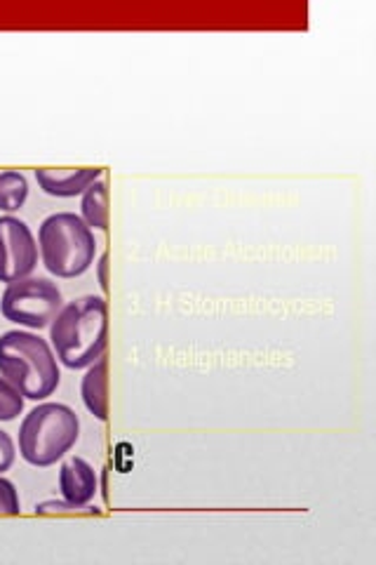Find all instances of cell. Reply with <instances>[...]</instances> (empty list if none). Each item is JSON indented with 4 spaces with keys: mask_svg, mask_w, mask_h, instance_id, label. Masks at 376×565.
<instances>
[{
    "mask_svg": "<svg viewBox=\"0 0 376 565\" xmlns=\"http://www.w3.org/2000/svg\"><path fill=\"white\" fill-rule=\"evenodd\" d=\"M43 193L52 199L83 196L89 184L104 177L101 168H39L33 172Z\"/></svg>",
    "mask_w": 376,
    "mask_h": 565,
    "instance_id": "obj_8",
    "label": "cell"
},
{
    "mask_svg": "<svg viewBox=\"0 0 376 565\" xmlns=\"http://www.w3.org/2000/svg\"><path fill=\"white\" fill-rule=\"evenodd\" d=\"M14 459H17V440L8 431L0 429V473L12 469Z\"/></svg>",
    "mask_w": 376,
    "mask_h": 565,
    "instance_id": "obj_14",
    "label": "cell"
},
{
    "mask_svg": "<svg viewBox=\"0 0 376 565\" xmlns=\"http://www.w3.org/2000/svg\"><path fill=\"white\" fill-rule=\"evenodd\" d=\"M24 396L20 388L0 375V422H14L24 413Z\"/></svg>",
    "mask_w": 376,
    "mask_h": 565,
    "instance_id": "obj_12",
    "label": "cell"
},
{
    "mask_svg": "<svg viewBox=\"0 0 376 565\" xmlns=\"http://www.w3.org/2000/svg\"><path fill=\"white\" fill-rule=\"evenodd\" d=\"M109 182H106L104 177L95 184H89L80 196L78 215L93 232H106V228H109Z\"/></svg>",
    "mask_w": 376,
    "mask_h": 565,
    "instance_id": "obj_10",
    "label": "cell"
},
{
    "mask_svg": "<svg viewBox=\"0 0 376 565\" xmlns=\"http://www.w3.org/2000/svg\"><path fill=\"white\" fill-rule=\"evenodd\" d=\"M22 514V500L17 486L0 473V516H20Z\"/></svg>",
    "mask_w": 376,
    "mask_h": 565,
    "instance_id": "obj_13",
    "label": "cell"
},
{
    "mask_svg": "<svg viewBox=\"0 0 376 565\" xmlns=\"http://www.w3.org/2000/svg\"><path fill=\"white\" fill-rule=\"evenodd\" d=\"M62 307L64 297L57 282L41 276L8 282L3 295H0V313L6 321L33 332L50 328L52 318L60 313Z\"/></svg>",
    "mask_w": 376,
    "mask_h": 565,
    "instance_id": "obj_5",
    "label": "cell"
},
{
    "mask_svg": "<svg viewBox=\"0 0 376 565\" xmlns=\"http://www.w3.org/2000/svg\"><path fill=\"white\" fill-rule=\"evenodd\" d=\"M80 398L87 413L99 422L109 419V356L95 361L85 367L80 380Z\"/></svg>",
    "mask_w": 376,
    "mask_h": 565,
    "instance_id": "obj_9",
    "label": "cell"
},
{
    "mask_svg": "<svg viewBox=\"0 0 376 565\" xmlns=\"http://www.w3.org/2000/svg\"><path fill=\"white\" fill-rule=\"evenodd\" d=\"M47 330L60 365L85 370L109 351V302L101 295L76 297L64 302Z\"/></svg>",
    "mask_w": 376,
    "mask_h": 565,
    "instance_id": "obj_1",
    "label": "cell"
},
{
    "mask_svg": "<svg viewBox=\"0 0 376 565\" xmlns=\"http://www.w3.org/2000/svg\"><path fill=\"white\" fill-rule=\"evenodd\" d=\"M83 509L71 507L66 500H47L35 507V514H80Z\"/></svg>",
    "mask_w": 376,
    "mask_h": 565,
    "instance_id": "obj_15",
    "label": "cell"
},
{
    "mask_svg": "<svg viewBox=\"0 0 376 565\" xmlns=\"http://www.w3.org/2000/svg\"><path fill=\"white\" fill-rule=\"evenodd\" d=\"M29 201V180L20 170H3L0 172V212L3 215H14Z\"/></svg>",
    "mask_w": 376,
    "mask_h": 565,
    "instance_id": "obj_11",
    "label": "cell"
},
{
    "mask_svg": "<svg viewBox=\"0 0 376 565\" xmlns=\"http://www.w3.org/2000/svg\"><path fill=\"white\" fill-rule=\"evenodd\" d=\"M109 253H104V255H99V259H97V264H95V271H97V282H99V288L104 290V295H109Z\"/></svg>",
    "mask_w": 376,
    "mask_h": 565,
    "instance_id": "obj_16",
    "label": "cell"
},
{
    "mask_svg": "<svg viewBox=\"0 0 376 565\" xmlns=\"http://www.w3.org/2000/svg\"><path fill=\"white\" fill-rule=\"evenodd\" d=\"M99 490V479L95 467L80 455H71L62 459L60 467V494L71 507L89 509Z\"/></svg>",
    "mask_w": 376,
    "mask_h": 565,
    "instance_id": "obj_7",
    "label": "cell"
},
{
    "mask_svg": "<svg viewBox=\"0 0 376 565\" xmlns=\"http://www.w3.org/2000/svg\"><path fill=\"white\" fill-rule=\"evenodd\" d=\"M0 375L29 401L50 398L62 382L60 361L50 340L22 328L0 334Z\"/></svg>",
    "mask_w": 376,
    "mask_h": 565,
    "instance_id": "obj_2",
    "label": "cell"
},
{
    "mask_svg": "<svg viewBox=\"0 0 376 565\" xmlns=\"http://www.w3.org/2000/svg\"><path fill=\"white\" fill-rule=\"evenodd\" d=\"M41 262L39 238L17 215H0V282H17L33 276Z\"/></svg>",
    "mask_w": 376,
    "mask_h": 565,
    "instance_id": "obj_6",
    "label": "cell"
},
{
    "mask_svg": "<svg viewBox=\"0 0 376 565\" xmlns=\"http://www.w3.org/2000/svg\"><path fill=\"white\" fill-rule=\"evenodd\" d=\"M80 417L66 403L45 401L31 408L17 431V452L26 465L47 469L76 448Z\"/></svg>",
    "mask_w": 376,
    "mask_h": 565,
    "instance_id": "obj_3",
    "label": "cell"
},
{
    "mask_svg": "<svg viewBox=\"0 0 376 565\" xmlns=\"http://www.w3.org/2000/svg\"><path fill=\"white\" fill-rule=\"evenodd\" d=\"M43 267L55 278H78L95 264L97 238L76 212H52L39 226Z\"/></svg>",
    "mask_w": 376,
    "mask_h": 565,
    "instance_id": "obj_4",
    "label": "cell"
}]
</instances>
